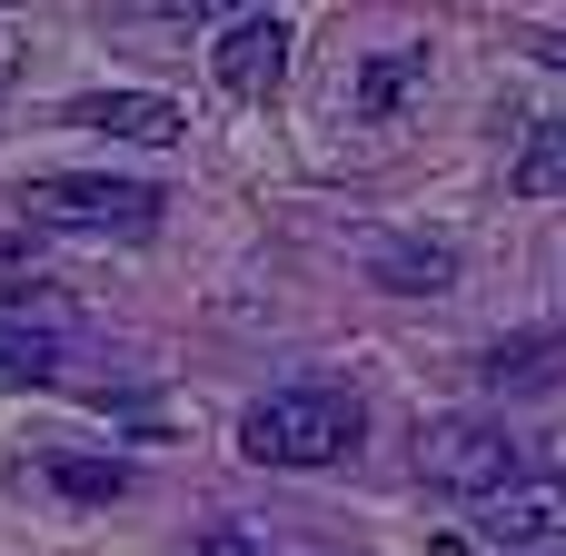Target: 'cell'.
Here are the masks:
<instances>
[{"instance_id": "obj_1", "label": "cell", "mask_w": 566, "mask_h": 556, "mask_svg": "<svg viewBox=\"0 0 566 556\" xmlns=\"http://www.w3.org/2000/svg\"><path fill=\"white\" fill-rule=\"evenodd\" d=\"M358 438H368V408H358V388H328V378L269 388L239 418V458L249 468H338V458H358Z\"/></svg>"}, {"instance_id": "obj_2", "label": "cell", "mask_w": 566, "mask_h": 556, "mask_svg": "<svg viewBox=\"0 0 566 556\" xmlns=\"http://www.w3.org/2000/svg\"><path fill=\"white\" fill-rule=\"evenodd\" d=\"M20 209L40 219V229H80V239H149L159 229V189L149 179H30L20 189Z\"/></svg>"}, {"instance_id": "obj_3", "label": "cell", "mask_w": 566, "mask_h": 556, "mask_svg": "<svg viewBox=\"0 0 566 556\" xmlns=\"http://www.w3.org/2000/svg\"><path fill=\"white\" fill-rule=\"evenodd\" d=\"M517 468H527V458H517V438H507L497 418H438V428H418V478H428L438 497L488 507Z\"/></svg>"}, {"instance_id": "obj_4", "label": "cell", "mask_w": 566, "mask_h": 556, "mask_svg": "<svg viewBox=\"0 0 566 556\" xmlns=\"http://www.w3.org/2000/svg\"><path fill=\"white\" fill-rule=\"evenodd\" d=\"M488 547H566V468H517L488 507H478Z\"/></svg>"}, {"instance_id": "obj_5", "label": "cell", "mask_w": 566, "mask_h": 556, "mask_svg": "<svg viewBox=\"0 0 566 556\" xmlns=\"http://www.w3.org/2000/svg\"><path fill=\"white\" fill-rule=\"evenodd\" d=\"M209 70H219L229 99H279V80H289V20L259 10V20H239V30H219Z\"/></svg>"}, {"instance_id": "obj_6", "label": "cell", "mask_w": 566, "mask_h": 556, "mask_svg": "<svg viewBox=\"0 0 566 556\" xmlns=\"http://www.w3.org/2000/svg\"><path fill=\"white\" fill-rule=\"evenodd\" d=\"M60 119H70V129H90V139H139V149L189 139L179 99H159V90H90V99H70Z\"/></svg>"}, {"instance_id": "obj_7", "label": "cell", "mask_w": 566, "mask_h": 556, "mask_svg": "<svg viewBox=\"0 0 566 556\" xmlns=\"http://www.w3.org/2000/svg\"><path fill=\"white\" fill-rule=\"evenodd\" d=\"M418 90H428V50H378V60H358V70H348L338 109H348V119H398Z\"/></svg>"}, {"instance_id": "obj_8", "label": "cell", "mask_w": 566, "mask_h": 556, "mask_svg": "<svg viewBox=\"0 0 566 556\" xmlns=\"http://www.w3.org/2000/svg\"><path fill=\"white\" fill-rule=\"evenodd\" d=\"M478 378H488L497 398H527V388H557V378H566V328H527V338H497V348L478 358Z\"/></svg>"}, {"instance_id": "obj_9", "label": "cell", "mask_w": 566, "mask_h": 556, "mask_svg": "<svg viewBox=\"0 0 566 556\" xmlns=\"http://www.w3.org/2000/svg\"><path fill=\"white\" fill-rule=\"evenodd\" d=\"M368 279L398 289V298H438L458 279V249L448 239H368Z\"/></svg>"}, {"instance_id": "obj_10", "label": "cell", "mask_w": 566, "mask_h": 556, "mask_svg": "<svg viewBox=\"0 0 566 556\" xmlns=\"http://www.w3.org/2000/svg\"><path fill=\"white\" fill-rule=\"evenodd\" d=\"M507 189H517V199H557L566 189V119H537V129H527V149L507 159Z\"/></svg>"}, {"instance_id": "obj_11", "label": "cell", "mask_w": 566, "mask_h": 556, "mask_svg": "<svg viewBox=\"0 0 566 556\" xmlns=\"http://www.w3.org/2000/svg\"><path fill=\"white\" fill-rule=\"evenodd\" d=\"M50 478H60L70 497H119V487H129V468H119V458H109V468H99V458H50Z\"/></svg>"}, {"instance_id": "obj_12", "label": "cell", "mask_w": 566, "mask_h": 556, "mask_svg": "<svg viewBox=\"0 0 566 556\" xmlns=\"http://www.w3.org/2000/svg\"><path fill=\"white\" fill-rule=\"evenodd\" d=\"M259 10H269V0H159V20H179V30H209V20L239 30V20H259Z\"/></svg>"}, {"instance_id": "obj_13", "label": "cell", "mask_w": 566, "mask_h": 556, "mask_svg": "<svg viewBox=\"0 0 566 556\" xmlns=\"http://www.w3.org/2000/svg\"><path fill=\"white\" fill-rule=\"evenodd\" d=\"M0 388H50V348L40 338H0Z\"/></svg>"}, {"instance_id": "obj_14", "label": "cell", "mask_w": 566, "mask_h": 556, "mask_svg": "<svg viewBox=\"0 0 566 556\" xmlns=\"http://www.w3.org/2000/svg\"><path fill=\"white\" fill-rule=\"evenodd\" d=\"M0 308H10V318H20V308L50 318V279H0Z\"/></svg>"}, {"instance_id": "obj_15", "label": "cell", "mask_w": 566, "mask_h": 556, "mask_svg": "<svg viewBox=\"0 0 566 556\" xmlns=\"http://www.w3.org/2000/svg\"><path fill=\"white\" fill-rule=\"evenodd\" d=\"M209 556H269V547H249L239 527H209Z\"/></svg>"}, {"instance_id": "obj_16", "label": "cell", "mask_w": 566, "mask_h": 556, "mask_svg": "<svg viewBox=\"0 0 566 556\" xmlns=\"http://www.w3.org/2000/svg\"><path fill=\"white\" fill-rule=\"evenodd\" d=\"M10 80H20V30L0 20V90H10Z\"/></svg>"}, {"instance_id": "obj_17", "label": "cell", "mask_w": 566, "mask_h": 556, "mask_svg": "<svg viewBox=\"0 0 566 556\" xmlns=\"http://www.w3.org/2000/svg\"><path fill=\"white\" fill-rule=\"evenodd\" d=\"M537 60H547V70H566V30H547V40H537Z\"/></svg>"}]
</instances>
